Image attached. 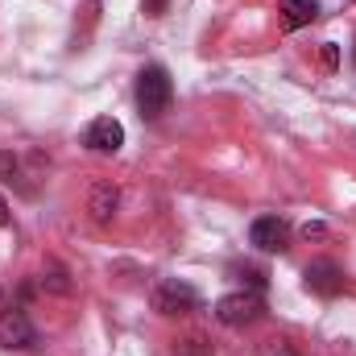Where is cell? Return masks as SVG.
Instances as JSON below:
<instances>
[{"label":"cell","mask_w":356,"mask_h":356,"mask_svg":"<svg viewBox=\"0 0 356 356\" xmlns=\"http://www.w3.org/2000/svg\"><path fill=\"white\" fill-rule=\"evenodd\" d=\"M266 315V302H261V290H232L216 302V319L224 327H249Z\"/></svg>","instance_id":"obj_2"},{"label":"cell","mask_w":356,"mask_h":356,"mask_svg":"<svg viewBox=\"0 0 356 356\" xmlns=\"http://www.w3.org/2000/svg\"><path fill=\"white\" fill-rule=\"evenodd\" d=\"M302 286L311 294H319V298H336L344 290V269L336 266V261H327V257H319V261H311V266L302 269Z\"/></svg>","instance_id":"obj_5"},{"label":"cell","mask_w":356,"mask_h":356,"mask_svg":"<svg viewBox=\"0 0 356 356\" xmlns=\"http://www.w3.org/2000/svg\"><path fill=\"white\" fill-rule=\"evenodd\" d=\"M42 286H50V290H58V294H67V290H71L67 273H63L58 266H50V273H42Z\"/></svg>","instance_id":"obj_12"},{"label":"cell","mask_w":356,"mask_h":356,"mask_svg":"<svg viewBox=\"0 0 356 356\" xmlns=\"http://www.w3.org/2000/svg\"><path fill=\"white\" fill-rule=\"evenodd\" d=\"M323 63H327V67H332V71H336V67H340V50H336V46H332V42H327V46H323Z\"/></svg>","instance_id":"obj_14"},{"label":"cell","mask_w":356,"mask_h":356,"mask_svg":"<svg viewBox=\"0 0 356 356\" xmlns=\"http://www.w3.org/2000/svg\"><path fill=\"white\" fill-rule=\"evenodd\" d=\"M302 236H307V241H319V236H327V228H323V224H307Z\"/></svg>","instance_id":"obj_15"},{"label":"cell","mask_w":356,"mask_h":356,"mask_svg":"<svg viewBox=\"0 0 356 356\" xmlns=\"http://www.w3.org/2000/svg\"><path fill=\"white\" fill-rule=\"evenodd\" d=\"M13 224V211H8V203H4V195H0V228H8Z\"/></svg>","instance_id":"obj_16"},{"label":"cell","mask_w":356,"mask_h":356,"mask_svg":"<svg viewBox=\"0 0 356 356\" xmlns=\"http://www.w3.org/2000/svg\"><path fill=\"white\" fill-rule=\"evenodd\" d=\"M348 4H356V0H348Z\"/></svg>","instance_id":"obj_18"},{"label":"cell","mask_w":356,"mask_h":356,"mask_svg":"<svg viewBox=\"0 0 356 356\" xmlns=\"http://www.w3.org/2000/svg\"><path fill=\"white\" fill-rule=\"evenodd\" d=\"M170 99H175V83H170L166 67H141V75H137V108H141V116L158 120L170 108Z\"/></svg>","instance_id":"obj_1"},{"label":"cell","mask_w":356,"mask_h":356,"mask_svg":"<svg viewBox=\"0 0 356 356\" xmlns=\"http://www.w3.org/2000/svg\"><path fill=\"white\" fill-rule=\"evenodd\" d=\"M261 356H298V348L290 344V340H282V336H273L261 344Z\"/></svg>","instance_id":"obj_10"},{"label":"cell","mask_w":356,"mask_h":356,"mask_svg":"<svg viewBox=\"0 0 356 356\" xmlns=\"http://www.w3.org/2000/svg\"><path fill=\"white\" fill-rule=\"evenodd\" d=\"M116 203H120V191L112 186V182H95L88 195V211L95 224H112V216H116Z\"/></svg>","instance_id":"obj_8"},{"label":"cell","mask_w":356,"mask_h":356,"mask_svg":"<svg viewBox=\"0 0 356 356\" xmlns=\"http://www.w3.org/2000/svg\"><path fill=\"white\" fill-rule=\"evenodd\" d=\"M0 311H4V302H0Z\"/></svg>","instance_id":"obj_17"},{"label":"cell","mask_w":356,"mask_h":356,"mask_svg":"<svg viewBox=\"0 0 356 356\" xmlns=\"http://www.w3.org/2000/svg\"><path fill=\"white\" fill-rule=\"evenodd\" d=\"M319 17V0H282V25L286 29H302Z\"/></svg>","instance_id":"obj_9"},{"label":"cell","mask_w":356,"mask_h":356,"mask_svg":"<svg viewBox=\"0 0 356 356\" xmlns=\"http://www.w3.org/2000/svg\"><path fill=\"white\" fill-rule=\"evenodd\" d=\"M38 344V327L29 323V315L21 307H4L0 311V348L8 353H25Z\"/></svg>","instance_id":"obj_4"},{"label":"cell","mask_w":356,"mask_h":356,"mask_svg":"<svg viewBox=\"0 0 356 356\" xmlns=\"http://www.w3.org/2000/svg\"><path fill=\"white\" fill-rule=\"evenodd\" d=\"M154 311L158 315H191V311H199L203 307V298H199V290L195 286H186V282H178V277H170V282H162L158 290H154Z\"/></svg>","instance_id":"obj_3"},{"label":"cell","mask_w":356,"mask_h":356,"mask_svg":"<svg viewBox=\"0 0 356 356\" xmlns=\"http://www.w3.org/2000/svg\"><path fill=\"white\" fill-rule=\"evenodd\" d=\"M0 178H8V182H21V178H25V175H21V162H17L8 149L0 154Z\"/></svg>","instance_id":"obj_11"},{"label":"cell","mask_w":356,"mask_h":356,"mask_svg":"<svg viewBox=\"0 0 356 356\" xmlns=\"http://www.w3.org/2000/svg\"><path fill=\"white\" fill-rule=\"evenodd\" d=\"M83 145H88L91 154H116L120 145H124V129H120V120H112V116H95L88 124V133H83Z\"/></svg>","instance_id":"obj_7"},{"label":"cell","mask_w":356,"mask_h":356,"mask_svg":"<svg viewBox=\"0 0 356 356\" xmlns=\"http://www.w3.org/2000/svg\"><path fill=\"white\" fill-rule=\"evenodd\" d=\"M249 241H253L261 253H286V249H290V224H286L282 216H261V220H253Z\"/></svg>","instance_id":"obj_6"},{"label":"cell","mask_w":356,"mask_h":356,"mask_svg":"<svg viewBox=\"0 0 356 356\" xmlns=\"http://www.w3.org/2000/svg\"><path fill=\"white\" fill-rule=\"evenodd\" d=\"M166 4H170V0H145L141 8H145V17H162V13H166Z\"/></svg>","instance_id":"obj_13"}]
</instances>
